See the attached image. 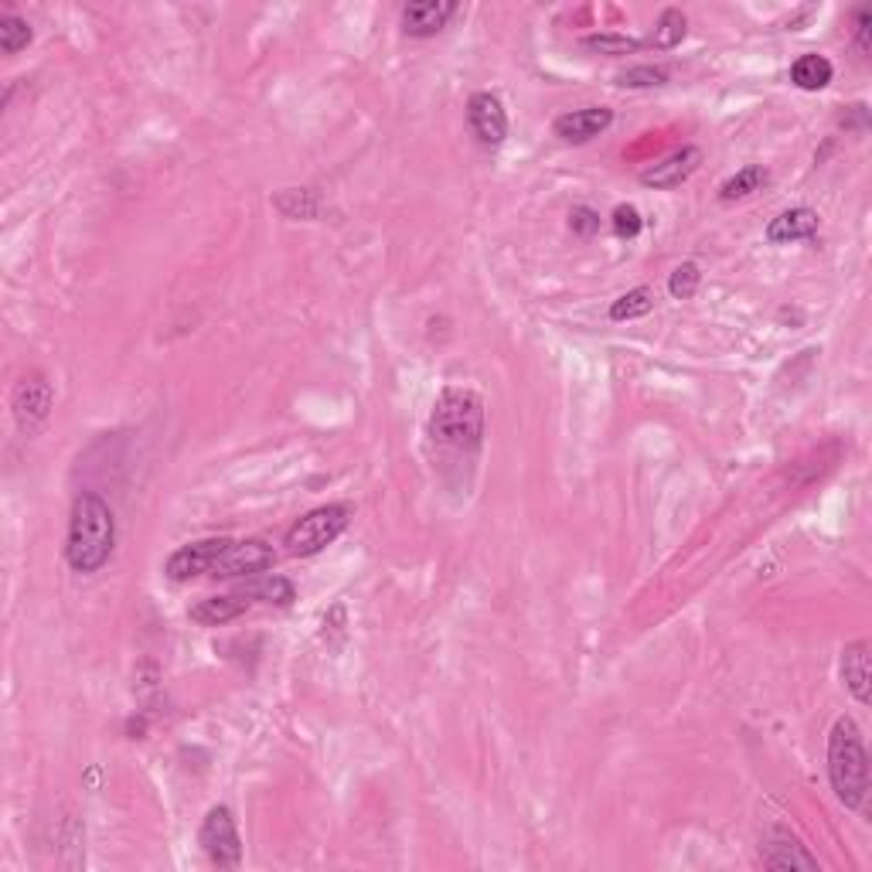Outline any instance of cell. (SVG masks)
Segmentation results:
<instances>
[{
	"mask_svg": "<svg viewBox=\"0 0 872 872\" xmlns=\"http://www.w3.org/2000/svg\"><path fill=\"white\" fill-rule=\"evenodd\" d=\"M430 440L440 453L474 461L484 443V399L474 389L446 386L430 412Z\"/></svg>",
	"mask_w": 872,
	"mask_h": 872,
	"instance_id": "obj_2",
	"label": "cell"
},
{
	"mask_svg": "<svg viewBox=\"0 0 872 872\" xmlns=\"http://www.w3.org/2000/svg\"><path fill=\"white\" fill-rule=\"evenodd\" d=\"M685 31H688V18H685L678 8H669V11H661L658 24H654V31H651V38H648L644 45L661 48V52H665V48H675V45H682Z\"/></svg>",
	"mask_w": 872,
	"mask_h": 872,
	"instance_id": "obj_20",
	"label": "cell"
},
{
	"mask_svg": "<svg viewBox=\"0 0 872 872\" xmlns=\"http://www.w3.org/2000/svg\"><path fill=\"white\" fill-rule=\"evenodd\" d=\"M31 38H34V31L21 14L14 11L0 14V48H4V55H18L21 48L31 45Z\"/></svg>",
	"mask_w": 872,
	"mask_h": 872,
	"instance_id": "obj_22",
	"label": "cell"
},
{
	"mask_svg": "<svg viewBox=\"0 0 872 872\" xmlns=\"http://www.w3.org/2000/svg\"><path fill=\"white\" fill-rule=\"evenodd\" d=\"M52 402H55V393H52V386L42 375H24L14 386V396H11L14 416H18V423L24 430L38 427L45 416L52 412Z\"/></svg>",
	"mask_w": 872,
	"mask_h": 872,
	"instance_id": "obj_12",
	"label": "cell"
},
{
	"mask_svg": "<svg viewBox=\"0 0 872 872\" xmlns=\"http://www.w3.org/2000/svg\"><path fill=\"white\" fill-rule=\"evenodd\" d=\"M856 48H859V55H865V58H869V52H872V11H869V8H859V11H856Z\"/></svg>",
	"mask_w": 872,
	"mask_h": 872,
	"instance_id": "obj_29",
	"label": "cell"
},
{
	"mask_svg": "<svg viewBox=\"0 0 872 872\" xmlns=\"http://www.w3.org/2000/svg\"><path fill=\"white\" fill-rule=\"evenodd\" d=\"M457 11L461 8L453 0H412V4L402 8V34H409V38H433Z\"/></svg>",
	"mask_w": 872,
	"mask_h": 872,
	"instance_id": "obj_11",
	"label": "cell"
},
{
	"mask_svg": "<svg viewBox=\"0 0 872 872\" xmlns=\"http://www.w3.org/2000/svg\"><path fill=\"white\" fill-rule=\"evenodd\" d=\"M614 123V110L607 107H583V110H570L563 117H555L552 133L560 136L563 144H589L593 136H600L604 130H610Z\"/></svg>",
	"mask_w": 872,
	"mask_h": 872,
	"instance_id": "obj_10",
	"label": "cell"
},
{
	"mask_svg": "<svg viewBox=\"0 0 872 872\" xmlns=\"http://www.w3.org/2000/svg\"><path fill=\"white\" fill-rule=\"evenodd\" d=\"M623 89H651V86H665L669 82V68L665 65H634L627 73H617L614 79Z\"/></svg>",
	"mask_w": 872,
	"mask_h": 872,
	"instance_id": "obj_23",
	"label": "cell"
},
{
	"mask_svg": "<svg viewBox=\"0 0 872 872\" xmlns=\"http://www.w3.org/2000/svg\"><path fill=\"white\" fill-rule=\"evenodd\" d=\"M570 229H573L576 235L589 239V235H597V232H600V216L593 212V208H586V205H576L573 212H570Z\"/></svg>",
	"mask_w": 872,
	"mask_h": 872,
	"instance_id": "obj_28",
	"label": "cell"
},
{
	"mask_svg": "<svg viewBox=\"0 0 872 872\" xmlns=\"http://www.w3.org/2000/svg\"><path fill=\"white\" fill-rule=\"evenodd\" d=\"M284 195L294 198V205H276L284 216H290V219H318V212H321V198L313 195L310 188H284Z\"/></svg>",
	"mask_w": 872,
	"mask_h": 872,
	"instance_id": "obj_26",
	"label": "cell"
},
{
	"mask_svg": "<svg viewBox=\"0 0 872 872\" xmlns=\"http://www.w3.org/2000/svg\"><path fill=\"white\" fill-rule=\"evenodd\" d=\"M347 521H352V508L347 505H321L297 518V526L287 532L284 545L290 555H318L347 529Z\"/></svg>",
	"mask_w": 872,
	"mask_h": 872,
	"instance_id": "obj_4",
	"label": "cell"
},
{
	"mask_svg": "<svg viewBox=\"0 0 872 872\" xmlns=\"http://www.w3.org/2000/svg\"><path fill=\"white\" fill-rule=\"evenodd\" d=\"M828 781L846 808L859 812L869 797V753L852 716H839L828 732Z\"/></svg>",
	"mask_w": 872,
	"mask_h": 872,
	"instance_id": "obj_3",
	"label": "cell"
},
{
	"mask_svg": "<svg viewBox=\"0 0 872 872\" xmlns=\"http://www.w3.org/2000/svg\"><path fill=\"white\" fill-rule=\"evenodd\" d=\"M198 842H201L205 856L212 859L219 869H239L242 865V839H239L235 818L225 805L208 808V815L198 828Z\"/></svg>",
	"mask_w": 872,
	"mask_h": 872,
	"instance_id": "obj_5",
	"label": "cell"
},
{
	"mask_svg": "<svg viewBox=\"0 0 872 872\" xmlns=\"http://www.w3.org/2000/svg\"><path fill=\"white\" fill-rule=\"evenodd\" d=\"M654 310V294L648 287H634V290H627L623 297H617L610 303V321H638L644 318V313Z\"/></svg>",
	"mask_w": 872,
	"mask_h": 872,
	"instance_id": "obj_21",
	"label": "cell"
},
{
	"mask_svg": "<svg viewBox=\"0 0 872 872\" xmlns=\"http://www.w3.org/2000/svg\"><path fill=\"white\" fill-rule=\"evenodd\" d=\"M239 593H242V597H246L250 604H253V600H263V604H276V607H290V604H294V597H297L294 583H290V580H284V576L253 580V583L242 586Z\"/></svg>",
	"mask_w": 872,
	"mask_h": 872,
	"instance_id": "obj_18",
	"label": "cell"
},
{
	"mask_svg": "<svg viewBox=\"0 0 872 872\" xmlns=\"http://www.w3.org/2000/svg\"><path fill=\"white\" fill-rule=\"evenodd\" d=\"M276 563V552L273 545L260 542V539H246V542H229V549L219 555V563L212 570V576H222V580H253L260 573H266L269 566Z\"/></svg>",
	"mask_w": 872,
	"mask_h": 872,
	"instance_id": "obj_6",
	"label": "cell"
},
{
	"mask_svg": "<svg viewBox=\"0 0 872 872\" xmlns=\"http://www.w3.org/2000/svg\"><path fill=\"white\" fill-rule=\"evenodd\" d=\"M821 219L815 208H787V212H781L777 219H771V225H766V239L774 242V246H787V242H797V239H812L818 232Z\"/></svg>",
	"mask_w": 872,
	"mask_h": 872,
	"instance_id": "obj_14",
	"label": "cell"
},
{
	"mask_svg": "<svg viewBox=\"0 0 872 872\" xmlns=\"http://www.w3.org/2000/svg\"><path fill=\"white\" fill-rule=\"evenodd\" d=\"M467 126L481 147H498L508 136V113L505 102L495 92H474L467 99Z\"/></svg>",
	"mask_w": 872,
	"mask_h": 872,
	"instance_id": "obj_8",
	"label": "cell"
},
{
	"mask_svg": "<svg viewBox=\"0 0 872 872\" xmlns=\"http://www.w3.org/2000/svg\"><path fill=\"white\" fill-rule=\"evenodd\" d=\"M763 865L766 869H781V872H794V869H818V859L801 846L791 831L784 828H771L766 831V839H763V852H760Z\"/></svg>",
	"mask_w": 872,
	"mask_h": 872,
	"instance_id": "obj_13",
	"label": "cell"
},
{
	"mask_svg": "<svg viewBox=\"0 0 872 872\" xmlns=\"http://www.w3.org/2000/svg\"><path fill=\"white\" fill-rule=\"evenodd\" d=\"M583 45L589 52H600V55H634L644 48V42L638 38H627V34H589V38H583Z\"/></svg>",
	"mask_w": 872,
	"mask_h": 872,
	"instance_id": "obj_24",
	"label": "cell"
},
{
	"mask_svg": "<svg viewBox=\"0 0 872 872\" xmlns=\"http://www.w3.org/2000/svg\"><path fill=\"white\" fill-rule=\"evenodd\" d=\"M610 225H614V232L620 239H634V235H641L644 219H641V212H638L634 205H617L614 216H610Z\"/></svg>",
	"mask_w": 872,
	"mask_h": 872,
	"instance_id": "obj_27",
	"label": "cell"
},
{
	"mask_svg": "<svg viewBox=\"0 0 872 872\" xmlns=\"http://www.w3.org/2000/svg\"><path fill=\"white\" fill-rule=\"evenodd\" d=\"M699 284H703V269H699V263L688 260V263H682V266L672 269V276H669V294L675 300H688V297H695Z\"/></svg>",
	"mask_w": 872,
	"mask_h": 872,
	"instance_id": "obj_25",
	"label": "cell"
},
{
	"mask_svg": "<svg viewBox=\"0 0 872 872\" xmlns=\"http://www.w3.org/2000/svg\"><path fill=\"white\" fill-rule=\"evenodd\" d=\"M766 181H771V174H766L760 164H750V167L737 170V174H732V178L722 181L719 198H722V201H743V198H750L753 191H760Z\"/></svg>",
	"mask_w": 872,
	"mask_h": 872,
	"instance_id": "obj_19",
	"label": "cell"
},
{
	"mask_svg": "<svg viewBox=\"0 0 872 872\" xmlns=\"http://www.w3.org/2000/svg\"><path fill=\"white\" fill-rule=\"evenodd\" d=\"M703 164V151L699 147H678L672 151L665 161H658L651 167L641 170V185L644 188H654V191H669V188H678L682 181H688L695 170Z\"/></svg>",
	"mask_w": 872,
	"mask_h": 872,
	"instance_id": "obj_9",
	"label": "cell"
},
{
	"mask_svg": "<svg viewBox=\"0 0 872 872\" xmlns=\"http://www.w3.org/2000/svg\"><path fill=\"white\" fill-rule=\"evenodd\" d=\"M831 76H835L831 62H828L825 55H818V52L797 55L794 65H791V82H794L797 89H805V92H818V89H825V86L831 82Z\"/></svg>",
	"mask_w": 872,
	"mask_h": 872,
	"instance_id": "obj_17",
	"label": "cell"
},
{
	"mask_svg": "<svg viewBox=\"0 0 872 872\" xmlns=\"http://www.w3.org/2000/svg\"><path fill=\"white\" fill-rule=\"evenodd\" d=\"M117 549V515L107 498L96 492H82L73 501V515H68V539H65V560L76 573L89 576L99 573L110 563Z\"/></svg>",
	"mask_w": 872,
	"mask_h": 872,
	"instance_id": "obj_1",
	"label": "cell"
},
{
	"mask_svg": "<svg viewBox=\"0 0 872 872\" xmlns=\"http://www.w3.org/2000/svg\"><path fill=\"white\" fill-rule=\"evenodd\" d=\"M232 539H201V542H191V545H181L178 552L170 555L164 573L170 583H188L195 576H212L219 555L229 549Z\"/></svg>",
	"mask_w": 872,
	"mask_h": 872,
	"instance_id": "obj_7",
	"label": "cell"
},
{
	"mask_svg": "<svg viewBox=\"0 0 872 872\" xmlns=\"http://www.w3.org/2000/svg\"><path fill=\"white\" fill-rule=\"evenodd\" d=\"M250 607H253V604L235 589V593H229V597H205V600H198V604L188 610V617H191L195 623H205V627H219V623H229V620L242 617Z\"/></svg>",
	"mask_w": 872,
	"mask_h": 872,
	"instance_id": "obj_16",
	"label": "cell"
},
{
	"mask_svg": "<svg viewBox=\"0 0 872 872\" xmlns=\"http://www.w3.org/2000/svg\"><path fill=\"white\" fill-rule=\"evenodd\" d=\"M842 678L846 688L856 695V703L869 706L872 699V678H869V641H852L842 648Z\"/></svg>",
	"mask_w": 872,
	"mask_h": 872,
	"instance_id": "obj_15",
	"label": "cell"
}]
</instances>
